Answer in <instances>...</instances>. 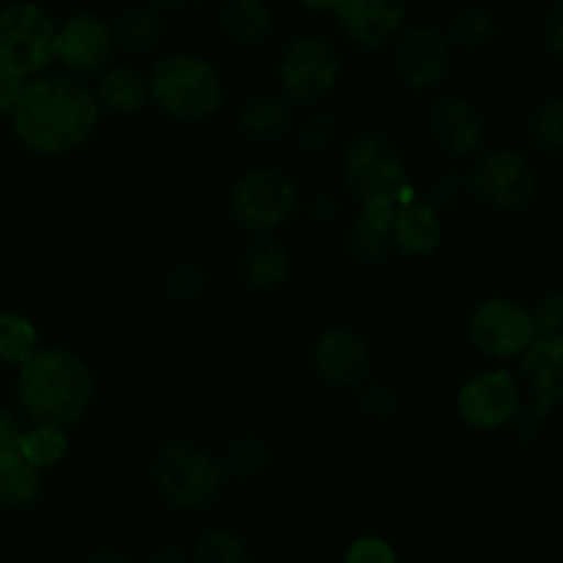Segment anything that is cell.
I'll return each mask as SVG.
<instances>
[{
	"instance_id": "cell-41",
	"label": "cell",
	"mask_w": 563,
	"mask_h": 563,
	"mask_svg": "<svg viewBox=\"0 0 563 563\" xmlns=\"http://www.w3.org/2000/svg\"><path fill=\"white\" fill-rule=\"evenodd\" d=\"M25 82L27 80H20V77L0 69V119H9L11 110L16 108V99H20Z\"/></svg>"
},
{
	"instance_id": "cell-42",
	"label": "cell",
	"mask_w": 563,
	"mask_h": 563,
	"mask_svg": "<svg viewBox=\"0 0 563 563\" xmlns=\"http://www.w3.org/2000/svg\"><path fill=\"white\" fill-rule=\"evenodd\" d=\"M146 563H190V553L181 550L179 544H157V548L148 553Z\"/></svg>"
},
{
	"instance_id": "cell-36",
	"label": "cell",
	"mask_w": 563,
	"mask_h": 563,
	"mask_svg": "<svg viewBox=\"0 0 563 563\" xmlns=\"http://www.w3.org/2000/svg\"><path fill=\"white\" fill-rule=\"evenodd\" d=\"M344 214V201L339 192H313V196L302 198V212L300 218L306 220L311 229H330L335 225Z\"/></svg>"
},
{
	"instance_id": "cell-20",
	"label": "cell",
	"mask_w": 563,
	"mask_h": 563,
	"mask_svg": "<svg viewBox=\"0 0 563 563\" xmlns=\"http://www.w3.org/2000/svg\"><path fill=\"white\" fill-rule=\"evenodd\" d=\"M236 269L247 289L256 295H273V291L286 289L295 278V256L275 236H253L242 247Z\"/></svg>"
},
{
	"instance_id": "cell-6",
	"label": "cell",
	"mask_w": 563,
	"mask_h": 563,
	"mask_svg": "<svg viewBox=\"0 0 563 563\" xmlns=\"http://www.w3.org/2000/svg\"><path fill=\"white\" fill-rule=\"evenodd\" d=\"M339 176L344 196L352 203L399 198L405 187L412 185L410 165L399 143L379 130H366L352 135L339 152Z\"/></svg>"
},
{
	"instance_id": "cell-10",
	"label": "cell",
	"mask_w": 563,
	"mask_h": 563,
	"mask_svg": "<svg viewBox=\"0 0 563 563\" xmlns=\"http://www.w3.org/2000/svg\"><path fill=\"white\" fill-rule=\"evenodd\" d=\"M465 333L473 350L498 366L520 361L528 346L537 341L531 306L509 295H493L478 300L467 313Z\"/></svg>"
},
{
	"instance_id": "cell-16",
	"label": "cell",
	"mask_w": 563,
	"mask_h": 563,
	"mask_svg": "<svg viewBox=\"0 0 563 563\" xmlns=\"http://www.w3.org/2000/svg\"><path fill=\"white\" fill-rule=\"evenodd\" d=\"M115 42L113 27L99 14H71L58 25L55 36V64L64 69V75L86 80L97 77L113 64Z\"/></svg>"
},
{
	"instance_id": "cell-15",
	"label": "cell",
	"mask_w": 563,
	"mask_h": 563,
	"mask_svg": "<svg viewBox=\"0 0 563 563\" xmlns=\"http://www.w3.org/2000/svg\"><path fill=\"white\" fill-rule=\"evenodd\" d=\"M423 126L443 157L449 159H473L484 152L487 141V119H484L478 102L465 93H440L429 102L423 113Z\"/></svg>"
},
{
	"instance_id": "cell-9",
	"label": "cell",
	"mask_w": 563,
	"mask_h": 563,
	"mask_svg": "<svg viewBox=\"0 0 563 563\" xmlns=\"http://www.w3.org/2000/svg\"><path fill=\"white\" fill-rule=\"evenodd\" d=\"M58 22L38 3H9L0 9V69L33 80L55 64Z\"/></svg>"
},
{
	"instance_id": "cell-25",
	"label": "cell",
	"mask_w": 563,
	"mask_h": 563,
	"mask_svg": "<svg viewBox=\"0 0 563 563\" xmlns=\"http://www.w3.org/2000/svg\"><path fill=\"white\" fill-rule=\"evenodd\" d=\"M71 454L69 429L49 427V423H27L20 438V462L44 473L64 465Z\"/></svg>"
},
{
	"instance_id": "cell-22",
	"label": "cell",
	"mask_w": 563,
	"mask_h": 563,
	"mask_svg": "<svg viewBox=\"0 0 563 563\" xmlns=\"http://www.w3.org/2000/svg\"><path fill=\"white\" fill-rule=\"evenodd\" d=\"M93 99H97L102 115H130L143 113L152 104L148 99V77L141 69L126 64H110L102 75L93 77Z\"/></svg>"
},
{
	"instance_id": "cell-31",
	"label": "cell",
	"mask_w": 563,
	"mask_h": 563,
	"mask_svg": "<svg viewBox=\"0 0 563 563\" xmlns=\"http://www.w3.org/2000/svg\"><path fill=\"white\" fill-rule=\"evenodd\" d=\"M335 135H339V124H335L333 113L313 104V108H302L300 113L295 110V121H291L289 137L295 141L297 148L308 154H319L324 148L333 146Z\"/></svg>"
},
{
	"instance_id": "cell-34",
	"label": "cell",
	"mask_w": 563,
	"mask_h": 563,
	"mask_svg": "<svg viewBox=\"0 0 563 563\" xmlns=\"http://www.w3.org/2000/svg\"><path fill=\"white\" fill-rule=\"evenodd\" d=\"M341 563H401V553L383 533H357L346 542Z\"/></svg>"
},
{
	"instance_id": "cell-11",
	"label": "cell",
	"mask_w": 563,
	"mask_h": 563,
	"mask_svg": "<svg viewBox=\"0 0 563 563\" xmlns=\"http://www.w3.org/2000/svg\"><path fill=\"white\" fill-rule=\"evenodd\" d=\"M526 388L520 377L506 366H487L460 383L454 394L456 418L467 429L482 434L504 432L515 427L526 407Z\"/></svg>"
},
{
	"instance_id": "cell-26",
	"label": "cell",
	"mask_w": 563,
	"mask_h": 563,
	"mask_svg": "<svg viewBox=\"0 0 563 563\" xmlns=\"http://www.w3.org/2000/svg\"><path fill=\"white\" fill-rule=\"evenodd\" d=\"M220 465L229 482H253L273 465V445L262 434H236L220 454Z\"/></svg>"
},
{
	"instance_id": "cell-19",
	"label": "cell",
	"mask_w": 563,
	"mask_h": 563,
	"mask_svg": "<svg viewBox=\"0 0 563 563\" xmlns=\"http://www.w3.org/2000/svg\"><path fill=\"white\" fill-rule=\"evenodd\" d=\"M396 198H379L357 207L346 220V253L363 267H379L396 256L390 225H394Z\"/></svg>"
},
{
	"instance_id": "cell-1",
	"label": "cell",
	"mask_w": 563,
	"mask_h": 563,
	"mask_svg": "<svg viewBox=\"0 0 563 563\" xmlns=\"http://www.w3.org/2000/svg\"><path fill=\"white\" fill-rule=\"evenodd\" d=\"M91 86L69 75H38L25 82L11 110V132L25 152L60 159L82 152L102 126Z\"/></svg>"
},
{
	"instance_id": "cell-28",
	"label": "cell",
	"mask_w": 563,
	"mask_h": 563,
	"mask_svg": "<svg viewBox=\"0 0 563 563\" xmlns=\"http://www.w3.org/2000/svg\"><path fill=\"white\" fill-rule=\"evenodd\" d=\"M38 350H42V333L36 322L20 311H0V363L20 368Z\"/></svg>"
},
{
	"instance_id": "cell-7",
	"label": "cell",
	"mask_w": 563,
	"mask_h": 563,
	"mask_svg": "<svg viewBox=\"0 0 563 563\" xmlns=\"http://www.w3.org/2000/svg\"><path fill=\"white\" fill-rule=\"evenodd\" d=\"M344 58L339 44L324 33H297L284 44L275 64L280 97L300 108L322 104L339 88Z\"/></svg>"
},
{
	"instance_id": "cell-38",
	"label": "cell",
	"mask_w": 563,
	"mask_h": 563,
	"mask_svg": "<svg viewBox=\"0 0 563 563\" xmlns=\"http://www.w3.org/2000/svg\"><path fill=\"white\" fill-rule=\"evenodd\" d=\"M22 429H25V423L11 410L0 407V473L20 462Z\"/></svg>"
},
{
	"instance_id": "cell-3",
	"label": "cell",
	"mask_w": 563,
	"mask_h": 563,
	"mask_svg": "<svg viewBox=\"0 0 563 563\" xmlns=\"http://www.w3.org/2000/svg\"><path fill=\"white\" fill-rule=\"evenodd\" d=\"M148 99L165 119L207 124L225 108V80L214 60L192 49H174L148 69Z\"/></svg>"
},
{
	"instance_id": "cell-17",
	"label": "cell",
	"mask_w": 563,
	"mask_h": 563,
	"mask_svg": "<svg viewBox=\"0 0 563 563\" xmlns=\"http://www.w3.org/2000/svg\"><path fill=\"white\" fill-rule=\"evenodd\" d=\"M410 0H335V25L357 49L377 53L390 47L407 27Z\"/></svg>"
},
{
	"instance_id": "cell-30",
	"label": "cell",
	"mask_w": 563,
	"mask_h": 563,
	"mask_svg": "<svg viewBox=\"0 0 563 563\" xmlns=\"http://www.w3.org/2000/svg\"><path fill=\"white\" fill-rule=\"evenodd\" d=\"M526 135L528 143L544 157H563V97H550L533 108Z\"/></svg>"
},
{
	"instance_id": "cell-40",
	"label": "cell",
	"mask_w": 563,
	"mask_h": 563,
	"mask_svg": "<svg viewBox=\"0 0 563 563\" xmlns=\"http://www.w3.org/2000/svg\"><path fill=\"white\" fill-rule=\"evenodd\" d=\"M539 36H542L544 49L555 58H563V0L553 3L548 9V14L542 16V25H539Z\"/></svg>"
},
{
	"instance_id": "cell-5",
	"label": "cell",
	"mask_w": 563,
	"mask_h": 563,
	"mask_svg": "<svg viewBox=\"0 0 563 563\" xmlns=\"http://www.w3.org/2000/svg\"><path fill=\"white\" fill-rule=\"evenodd\" d=\"M302 190L295 176L273 163L242 170L225 192L231 223L251 236H275L289 229L302 212Z\"/></svg>"
},
{
	"instance_id": "cell-35",
	"label": "cell",
	"mask_w": 563,
	"mask_h": 563,
	"mask_svg": "<svg viewBox=\"0 0 563 563\" xmlns=\"http://www.w3.org/2000/svg\"><path fill=\"white\" fill-rule=\"evenodd\" d=\"M357 405H361L363 416L374 418V421H388L399 412V394L394 385L383 383V379H368L357 390Z\"/></svg>"
},
{
	"instance_id": "cell-13",
	"label": "cell",
	"mask_w": 563,
	"mask_h": 563,
	"mask_svg": "<svg viewBox=\"0 0 563 563\" xmlns=\"http://www.w3.org/2000/svg\"><path fill=\"white\" fill-rule=\"evenodd\" d=\"M454 53L445 27L432 22L407 25L394 42V71L405 88L416 93H432L449 80L454 69Z\"/></svg>"
},
{
	"instance_id": "cell-29",
	"label": "cell",
	"mask_w": 563,
	"mask_h": 563,
	"mask_svg": "<svg viewBox=\"0 0 563 563\" xmlns=\"http://www.w3.org/2000/svg\"><path fill=\"white\" fill-rule=\"evenodd\" d=\"M500 33V22L493 11L487 9H465L460 14L451 16L445 36H449L451 47L465 49V53H478L495 44Z\"/></svg>"
},
{
	"instance_id": "cell-24",
	"label": "cell",
	"mask_w": 563,
	"mask_h": 563,
	"mask_svg": "<svg viewBox=\"0 0 563 563\" xmlns=\"http://www.w3.org/2000/svg\"><path fill=\"white\" fill-rule=\"evenodd\" d=\"M110 27H113L115 53L132 55V58L154 53L165 38V20L152 3L130 5L110 22Z\"/></svg>"
},
{
	"instance_id": "cell-12",
	"label": "cell",
	"mask_w": 563,
	"mask_h": 563,
	"mask_svg": "<svg viewBox=\"0 0 563 563\" xmlns=\"http://www.w3.org/2000/svg\"><path fill=\"white\" fill-rule=\"evenodd\" d=\"M520 383L533 396L515 421L520 445H533L550 423L553 407L563 405V335H542L520 357Z\"/></svg>"
},
{
	"instance_id": "cell-18",
	"label": "cell",
	"mask_w": 563,
	"mask_h": 563,
	"mask_svg": "<svg viewBox=\"0 0 563 563\" xmlns=\"http://www.w3.org/2000/svg\"><path fill=\"white\" fill-rule=\"evenodd\" d=\"M390 240H394V251L405 258H429L443 247V212L429 198H423V192H418L416 185L405 187L396 198Z\"/></svg>"
},
{
	"instance_id": "cell-2",
	"label": "cell",
	"mask_w": 563,
	"mask_h": 563,
	"mask_svg": "<svg viewBox=\"0 0 563 563\" xmlns=\"http://www.w3.org/2000/svg\"><path fill=\"white\" fill-rule=\"evenodd\" d=\"M14 396L27 423L75 429L91 412L97 377L80 352L69 346H44L16 368Z\"/></svg>"
},
{
	"instance_id": "cell-32",
	"label": "cell",
	"mask_w": 563,
	"mask_h": 563,
	"mask_svg": "<svg viewBox=\"0 0 563 563\" xmlns=\"http://www.w3.org/2000/svg\"><path fill=\"white\" fill-rule=\"evenodd\" d=\"M44 476L33 467L11 465L9 471L0 473V509L5 511H27L42 500Z\"/></svg>"
},
{
	"instance_id": "cell-4",
	"label": "cell",
	"mask_w": 563,
	"mask_h": 563,
	"mask_svg": "<svg viewBox=\"0 0 563 563\" xmlns=\"http://www.w3.org/2000/svg\"><path fill=\"white\" fill-rule=\"evenodd\" d=\"M148 478L157 498L179 515H203L229 487L220 456L190 438L159 443L148 462Z\"/></svg>"
},
{
	"instance_id": "cell-43",
	"label": "cell",
	"mask_w": 563,
	"mask_h": 563,
	"mask_svg": "<svg viewBox=\"0 0 563 563\" xmlns=\"http://www.w3.org/2000/svg\"><path fill=\"white\" fill-rule=\"evenodd\" d=\"M82 563H135V561L115 548H99L93 550V553H88L86 559H82Z\"/></svg>"
},
{
	"instance_id": "cell-45",
	"label": "cell",
	"mask_w": 563,
	"mask_h": 563,
	"mask_svg": "<svg viewBox=\"0 0 563 563\" xmlns=\"http://www.w3.org/2000/svg\"><path fill=\"white\" fill-rule=\"evenodd\" d=\"M297 3H300L306 11H311V14H324V11L333 14L335 9V0H297Z\"/></svg>"
},
{
	"instance_id": "cell-23",
	"label": "cell",
	"mask_w": 563,
	"mask_h": 563,
	"mask_svg": "<svg viewBox=\"0 0 563 563\" xmlns=\"http://www.w3.org/2000/svg\"><path fill=\"white\" fill-rule=\"evenodd\" d=\"M218 25L236 47H258L275 31L273 5L267 0H225L218 9Z\"/></svg>"
},
{
	"instance_id": "cell-8",
	"label": "cell",
	"mask_w": 563,
	"mask_h": 563,
	"mask_svg": "<svg viewBox=\"0 0 563 563\" xmlns=\"http://www.w3.org/2000/svg\"><path fill=\"white\" fill-rule=\"evenodd\" d=\"M467 198L498 214H520L537 201L539 174L531 159L511 146L478 152L465 170Z\"/></svg>"
},
{
	"instance_id": "cell-27",
	"label": "cell",
	"mask_w": 563,
	"mask_h": 563,
	"mask_svg": "<svg viewBox=\"0 0 563 563\" xmlns=\"http://www.w3.org/2000/svg\"><path fill=\"white\" fill-rule=\"evenodd\" d=\"M209 269L203 267L196 258H181V262L170 264L165 269V275L159 278V295L168 306L187 308L196 306L198 300H203V295L209 291Z\"/></svg>"
},
{
	"instance_id": "cell-44",
	"label": "cell",
	"mask_w": 563,
	"mask_h": 563,
	"mask_svg": "<svg viewBox=\"0 0 563 563\" xmlns=\"http://www.w3.org/2000/svg\"><path fill=\"white\" fill-rule=\"evenodd\" d=\"M148 3L159 11H187L198 9V5H207L209 0H148Z\"/></svg>"
},
{
	"instance_id": "cell-21",
	"label": "cell",
	"mask_w": 563,
	"mask_h": 563,
	"mask_svg": "<svg viewBox=\"0 0 563 563\" xmlns=\"http://www.w3.org/2000/svg\"><path fill=\"white\" fill-rule=\"evenodd\" d=\"M295 121V104L280 93H256L245 99L236 110V132L245 143L256 148L278 146L286 141Z\"/></svg>"
},
{
	"instance_id": "cell-14",
	"label": "cell",
	"mask_w": 563,
	"mask_h": 563,
	"mask_svg": "<svg viewBox=\"0 0 563 563\" xmlns=\"http://www.w3.org/2000/svg\"><path fill=\"white\" fill-rule=\"evenodd\" d=\"M311 372L330 390H361L374 379L372 341L355 328H324L311 344Z\"/></svg>"
},
{
	"instance_id": "cell-39",
	"label": "cell",
	"mask_w": 563,
	"mask_h": 563,
	"mask_svg": "<svg viewBox=\"0 0 563 563\" xmlns=\"http://www.w3.org/2000/svg\"><path fill=\"white\" fill-rule=\"evenodd\" d=\"M465 196H467L465 174H456V170H445L443 176H438V179L432 181L429 192H423V198H429L440 212H445V209H451L454 203H460Z\"/></svg>"
},
{
	"instance_id": "cell-33",
	"label": "cell",
	"mask_w": 563,
	"mask_h": 563,
	"mask_svg": "<svg viewBox=\"0 0 563 563\" xmlns=\"http://www.w3.org/2000/svg\"><path fill=\"white\" fill-rule=\"evenodd\" d=\"M190 563H251V550L240 533L214 526L196 539Z\"/></svg>"
},
{
	"instance_id": "cell-37",
	"label": "cell",
	"mask_w": 563,
	"mask_h": 563,
	"mask_svg": "<svg viewBox=\"0 0 563 563\" xmlns=\"http://www.w3.org/2000/svg\"><path fill=\"white\" fill-rule=\"evenodd\" d=\"M533 328H537V339L542 335H563V291L553 289L537 297L531 306Z\"/></svg>"
}]
</instances>
